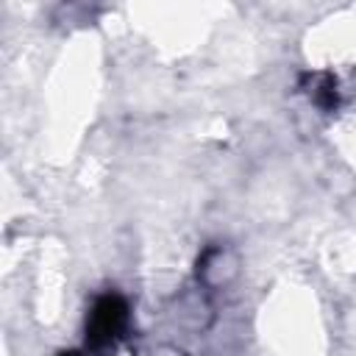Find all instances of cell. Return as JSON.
<instances>
[{
    "label": "cell",
    "instance_id": "cell-1",
    "mask_svg": "<svg viewBox=\"0 0 356 356\" xmlns=\"http://www.w3.org/2000/svg\"><path fill=\"white\" fill-rule=\"evenodd\" d=\"M125 323V306L120 298H103L89 317V339L95 345L111 342Z\"/></svg>",
    "mask_w": 356,
    "mask_h": 356
},
{
    "label": "cell",
    "instance_id": "cell-2",
    "mask_svg": "<svg viewBox=\"0 0 356 356\" xmlns=\"http://www.w3.org/2000/svg\"><path fill=\"white\" fill-rule=\"evenodd\" d=\"M142 356H181V353L167 350V348H159V350H150V353H142Z\"/></svg>",
    "mask_w": 356,
    "mask_h": 356
}]
</instances>
